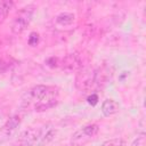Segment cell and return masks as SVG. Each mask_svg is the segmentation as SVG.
<instances>
[{
    "label": "cell",
    "instance_id": "cell-7",
    "mask_svg": "<svg viewBox=\"0 0 146 146\" xmlns=\"http://www.w3.org/2000/svg\"><path fill=\"white\" fill-rule=\"evenodd\" d=\"M113 70L108 64H103L95 70V87L105 86L112 78Z\"/></svg>",
    "mask_w": 146,
    "mask_h": 146
},
{
    "label": "cell",
    "instance_id": "cell-5",
    "mask_svg": "<svg viewBox=\"0 0 146 146\" xmlns=\"http://www.w3.org/2000/svg\"><path fill=\"white\" fill-rule=\"evenodd\" d=\"M59 67L66 73H72L81 70L83 67V64L80 55H78L76 52H73L64 56L59 60Z\"/></svg>",
    "mask_w": 146,
    "mask_h": 146
},
{
    "label": "cell",
    "instance_id": "cell-17",
    "mask_svg": "<svg viewBox=\"0 0 146 146\" xmlns=\"http://www.w3.org/2000/svg\"><path fill=\"white\" fill-rule=\"evenodd\" d=\"M9 63H7L6 60L3 59H0V73H5L6 71L9 70Z\"/></svg>",
    "mask_w": 146,
    "mask_h": 146
},
{
    "label": "cell",
    "instance_id": "cell-2",
    "mask_svg": "<svg viewBox=\"0 0 146 146\" xmlns=\"http://www.w3.org/2000/svg\"><path fill=\"white\" fill-rule=\"evenodd\" d=\"M34 9H35V7L33 5H27L17 11V14L15 15L13 23H11V32L14 34H16V35L22 34L26 30V27L29 26V24L32 21Z\"/></svg>",
    "mask_w": 146,
    "mask_h": 146
},
{
    "label": "cell",
    "instance_id": "cell-13",
    "mask_svg": "<svg viewBox=\"0 0 146 146\" xmlns=\"http://www.w3.org/2000/svg\"><path fill=\"white\" fill-rule=\"evenodd\" d=\"M27 43L31 47H35L39 43V34L36 32H31L29 35V39H27Z\"/></svg>",
    "mask_w": 146,
    "mask_h": 146
},
{
    "label": "cell",
    "instance_id": "cell-15",
    "mask_svg": "<svg viewBox=\"0 0 146 146\" xmlns=\"http://www.w3.org/2000/svg\"><path fill=\"white\" fill-rule=\"evenodd\" d=\"M59 58L58 57H49L47 60H46V63H47V65L48 66H50V67H58L59 66Z\"/></svg>",
    "mask_w": 146,
    "mask_h": 146
},
{
    "label": "cell",
    "instance_id": "cell-16",
    "mask_svg": "<svg viewBox=\"0 0 146 146\" xmlns=\"http://www.w3.org/2000/svg\"><path fill=\"white\" fill-rule=\"evenodd\" d=\"M98 100H99V97H98L97 94H91V95H89L88 98H87L88 104L91 105V106H96L97 103H98Z\"/></svg>",
    "mask_w": 146,
    "mask_h": 146
},
{
    "label": "cell",
    "instance_id": "cell-8",
    "mask_svg": "<svg viewBox=\"0 0 146 146\" xmlns=\"http://www.w3.org/2000/svg\"><path fill=\"white\" fill-rule=\"evenodd\" d=\"M56 136V129L52 124H46L39 128V139L36 145L38 146H44L49 144Z\"/></svg>",
    "mask_w": 146,
    "mask_h": 146
},
{
    "label": "cell",
    "instance_id": "cell-1",
    "mask_svg": "<svg viewBox=\"0 0 146 146\" xmlns=\"http://www.w3.org/2000/svg\"><path fill=\"white\" fill-rule=\"evenodd\" d=\"M31 104L36 112H44L55 107L58 104V89L43 84L31 88L22 98V105L29 107Z\"/></svg>",
    "mask_w": 146,
    "mask_h": 146
},
{
    "label": "cell",
    "instance_id": "cell-10",
    "mask_svg": "<svg viewBox=\"0 0 146 146\" xmlns=\"http://www.w3.org/2000/svg\"><path fill=\"white\" fill-rule=\"evenodd\" d=\"M13 7H14L13 1H10V0L9 1L8 0H0V24H2L6 21L9 11L13 9Z\"/></svg>",
    "mask_w": 146,
    "mask_h": 146
},
{
    "label": "cell",
    "instance_id": "cell-12",
    "mask_svg": "<svg viewBox=\"0 0 146 146\" xmlns=\"http://www.w3.org/2000/svg\"><path fill=\"white\" fill-rule=\"evenodd\" d=\"M100 146H125V141L122 138H113L104 141Z\"/></svg>",
    "mask_w": 146,
    "mask_h": 146
},
{
    "label": "cell",
    "instance_id": "cell-14",
    "mask_svg": "<svg viewBox=\"0 0 146 146\" xmlns=\"http://www.w3.org/2000/svg\"><path fill=\"white\" fill-rule=\"evenodd\" d=\"M145 144V132H140L131 143V146H144Z\"/></svg>",
    "mask_w": 146,
    "mask_h": 146
},
{
    "label": "cell",
    "instance_id": "cell-9",
    "mask_svg": "<svg viewBox=\"0 0 146 146\" xmlns=\"http://www.w3.org/2000/svg\"><path fill=\"white\" fill-rule=\"evenodd\" d=\"M120 111V105L114 99H106L102 104V113L104 116H112Z\"/></svg>",
    "mask_w": 146,
    "mask_h": 146
},
{
    "label": "cell",
    "instance_id": "cell-4",
    "mask_svg": "<svg viewBox=\"0 0 146 146\" xmlns=\"http://www.w3.org/2000/svg\"><path fill=\"white\" fill-rule=\"evenodd\" d=\"M75 87L80 91H89L95 87V70L90 67H82L75 75Z\"/></svg>",
    "mask_w": 146,
    "mask_h": 146
},
{
    "label": "cell",
    "instance_id": "cell-3",
    "mask_svg": "<svg viewBox=\"0 0 146 146\" xmlns=\"http://www.w3.org/2000/svg\"><path fill=\"white\" fill-rule=\"evenodd\" d=\"M99 131V125L96 123H90L87 124L84 127H82L81 129L76 130L70 139V144L71 146H83L86 145L88 141H90Z\"/></svg>",
    "mask_w": 146,
    "mask_h": 146
},
{
    "label": "cell",
    "instance_id": "cell-6",
    "mask_svg": "<svg viewBox=\"0 0 146 146\" xmlns=\"http://www.w3.org/2000/svg\"><path fill=\"white\" fill-rule=\"evenodd\" d=\"M21 122H22L21 115H14V116L9 117L7 120V122L3 124V127L1 128V130H0V136H1L0 139L1 140H6L11 135H14L15 131L17 130V128L19 127Z\"/></svg>",
    "mask_w": 146,
    "mask_h": 146
},
{
    "label": "cell",
    "instance_id": "cell-11",
    "mask_svg": "<svg viewBox=\"0 0 146 146\" xmlns=\"http://www.w3.org/2000/svg\"><path fill=\"white\" fill-rule=\"evenodd\" d=\"M75 19V16L72 13H60L56 17V23L60 26H68Z\"/></svg>",
    "mask_w": 146,
    "mask_h": 146
}]
</instances>
